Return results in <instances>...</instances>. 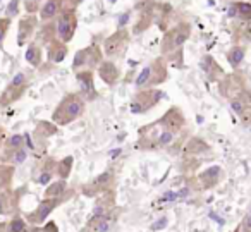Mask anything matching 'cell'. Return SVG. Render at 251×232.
<instances>
[{
  "mask_svg": "<svg viewBox=\"0 0 251 232\" xmlns=\"http://www.w3.org/2000/svg\"><path fill=\"white\" fill-rule=\"evenodd\" d=\"M212 152L210 145L206 141H203L201 138H191L182 145V153L186 156H203L208 155Z\"/></svg>",
  "mask_w": 251,
  "mask_h": 232,
  "instance_id": "cell-22",
  "label": "cell"
},
{
  "mask_svg": "<svg viewBox=\"0 0 251 232\" xmlns=\"http://www.w3.org/2000/svg\"><path fill=\"white\" fill-rule=\"evenodd\" d=\"M19 14V0H11L7 5V16L5 18H14V16Z\"/></svg>",
  "mask_w": 251,
  "mask_h": 232,
  "instance_id": "cell-36",
  "label": "cell"
},
{
  "mask_svg": "<svg viewBox=\"0 0 251 232\" xmlns=\"http://www.w3.org/2000/svg\"><path fill=\"white\" fill-rule=\"evenodd\" d=\"M229 107L244 124H251V90L250 88H243L241 91H237L234 97H230Z\"/></svg>",
  "mask_w": 251,
  "mask_h": 232,
  "instance_id": "cell-11",
  "label": "cell"
},
{
  "mask_svg": "<svg viewBox=\"0 0 251 232\" xmlns=\"http://www.w3.org/2000/svg\"><path fill=\"white\" fill-rule=\"evenodd\" d=\"M224 177H226V172H224L222 167L212 165L196 176V186H198L201 191L213 189V187H217L220 182H222Z\"/></svg>",
  "mask_w": 251,
  "mask_h": 232,
  "instance_id": "cell-14",
  "label": "cell"
},
{
  "mask_svg": "<svg viewBox=\"0 0 251 232\" xmlns=\"http://www.w3.org/2000/svg\"><path fill=\"white\" fill-rule=\"evenodd\" d=\"M12 179H14V167L0 163V191L11 189Z\"/></svg>",
  "mask_w": 251,
  "mask_h": 232,
  "instance_id": "cell-30",
  "label": "cell"
},
{
  "mask_svg": "<svg viewBox=\"0 0 251 232\" xmlns=\"http://www.w3.org/2000/svg\"><path fill=\"white\" fill-rule=\"evenodd\" d=\"M7 229V222H0V232H5Z\"/></svg>",
  "mask_w": 251,
  "mask_h": 232,
  "instance_id": "cell-40",
  "label": "cell"
},
{
  "mask_svg": "<svg viewBox=\"0 0 251 232\" xmlns=\"http://www.w3.org/2000/svg\"><path fill=\"white\" fill-rule=\"evenodd\" d=\"M25 59L29 66L33 67H40L43 62V50H42V45L36 42H31L28 43L26 47V53H25Z\"/></svg>",
  "mask_w": 251,
  "mask_h": 232,
  "instance_id": "cell-27",
  "label": "cell"
},
{
  "mask_svg": "<svg viewBox=\"0 0 251 232\" xmlns=\"http://www.w3.org/2000/svg\"><path fill=\"white\" fill-rule=\"evenodd\" d=\"M241 227H243L246 232H251V205H250V208H248L246 213H244L243 220H241Z\"/></svg>",
  "mask_w": 251,
  "mask_h": 232,
  "instance_id": "cell-37",
  "label": "cell"
},
{
  "mask_svg": "<svg viewBox=\"0 0 251 232\" xmlns=\"http://www.w3.org/2000/svg\"><path fill=\"white\" fill-rule=\"evenodd\" d=\"M169 77V62L165 57H157L150 64L140 71V74L134 79L138 90H150V88H157L162 83H165Z\"/></svg>",
  "mask_w": 251,
  "mask_h": 232,
  "instance_id": "cell-2",
  "label": "cell"
},
{
  "mask_svg": "<svg viewBox=\"0 0 251 232\" xmlns=\"http://www.w3.org/2000/svg\"><path fill=\"white\" fill-rule=\"evenodd\" d=\"M69 53V47L66 43H62L60 40H52V42L47 45V59L52 64H60Z\"/></svg>",
  "mask_w": 251,
  "mask_h": 232,
  "instance_id": "cell-24",
  "label": "cell"
},
{
  "mask_svg": "<svg viewBox=\"0 0 251 232\" xmlns=\"http://www.w3.org/2000/svg\"><path fill=\"white\" fill-rule=\"evenodd\" d=\"M74 167V156L67 155L64 158L57 160V167H55V176L62 180H67L71 177V172H73Z\"/></svg>",
  "mask_w": 251,
  "mask_h": 232,
  "instance_id": "cell-29",
  "label": "cell"
},
{
  "mask_svg": "<svg viewBox=\"0 0 251 232\" xmlns=\"http://www.w3.org/2000/svg\"><path fill=\"white\" fill-rule=\"evenodd\" d=\"M28 155H29V150H28V146H23V148L16 150V152L12 153L11 156H9L7 163H9V165H12V167L23 165V163L26 162V158H28Z\"/></svg>",
  "mask_w": 251,
  "mask_h": 232,
  "instance_id": "cell-34",
  "label": "cell"
},
{
  "mask_svg": "<svg viewBox=\"0 0 251 232\" xmlns=\"http://www.w3.org/2000/svg\"><path fill=\"white\" fill-rule=\"evenodd\" d=\"M191 38V25L189 23H179V25L169 28L164 33L160 42V53L162 57H171L176 52H181V49L186 45V42Z\"/></svg>",
  "mask_w": 251,
  "mask_h": 232,
  "instance_id": "cell-3",
  "label": "cell"
},
{
  "mask_svg": "<svg viewBox=\"0 0 251 232\" xmlns=\"http://www.w3.org/2000/svg\"><path fill=\"white\" fill-rule=\"evenodd\" d=\"M232 11L236 12L237 19L241 21H251V4L250 2H236L232 5Z\"/></svg>",
  "mask_w": 251,
  "mask_h": 232,
  "instance_id": "cell-33",
  "label": "cell"
},
{
  "mask_svg": "<svg viewBox=\"0 0 251 232\" xmlns=\"http://www.w3.org/2000/svg\"><path fill=\"white\" fill-rule=\"evenodd\" d=\"M103 50L97 43L84 47V49L77 50L76 55L73 59V71L79 73V71H95L98 69L101 62H103Z\"/></svg>",
  "mask_w": 251,
  "mask_h": 232,
  "instance_id": "cell-5",
  "label": "cell"
},
{
  "mask_svg": "<svg viewBox=\"0 0 251 232\" xmlns=\"http://www.w3.org/2000/svg\"><path fill=\"white\" fill-rule=\"evenodd\" d=\"M26 227H28L26 218L21 217L19 213H14L11 217V220L7 222V229H5V232H25Z\"/></svg>",
  "mask_w": 251,
  "mask_h": 232,
  "instance_id": "cell-32",
  "label": "cell"
},
{
  "mask_svg": "<svg viewBox=\"0 0 251 232\" xmlns=\"http://www.w3.org/2000/svg\"><path fill=\"white\" fill-rule=\"evenodd\" d=\"M76 74V81L77 86H79V91L77 93L84 98V102H95L98 98V90L95 86V73L93 71H79Z\"/></svg>",
  "mask_w": 251,
  "mask_h": 232,
  "instance_id": "cell-16",
  "label": "cell"
},
{
  "mask_svg": "<svg viewBox=\"0 0 251 232\" xmlns=\"http://www.w3.org/2000/svg\"><path fill=\"white\" fill-rule=\"evenodd\" d=\"M11 25H12V19H9V18H0V50H2V47H4L5 36H7Z\"/></svg>",
  "mask_w": 251,
  "mask_h": 232,
  "instance_id": "cell-35",
  "label": "cell"
},
{
  "mask_svg": "<svg viewBox=\"0 0 251 232\" xmlns=\"http://www.w3.org/2000/svg\"><path fill=\"white\" fill-rule=\"evenodd\" d=\"M64 201L62 200H53V198H43L42 201H40L38 205H36V208L33 211H28V213L25 215L26 222H28V225H43L47 220H49V217L53 213V210H55L59 205H62Z\"/></svg>",
  "mask_w": 251,
  "mask_h": 232,
  "instance_id": "cell-12",
  "label": "cell"
},
{
  "mask_svg": "<svg viewBox=\"0 0 251 232\" xmlns=\"http://www.w3.org/2000/svg\"><path fill=\"white\" fill-rule=\"evenodd\" d=\"M234 232H246V231H244V229L241 227V224H239V225H237L236 229H234Z\"/></svg>",
  "mask_w": 251,
  "mask_h": 232,
  "instance_id": "cell-41",
  "label": "cell"
},
{
  "mask_svg": "<svg viewBox=\"0 0 251 232\" xmlns=\"http://www.w3.org/2000/svg\"><path fill=\"white\" fill-rule=\"evenodd\" d=\"M5 138H7V131H5L4 126H0V152H2V146H4Z\"/></svg>",
  "mask_w": 251,
  "mask_h": 232,
  "instance_id": "cell-38",
  "label": "cell"
},
{
  "mask_svg": "<svg viewBox=\"0 0 251 232\" xmlns=\"http://www.w3.org/2000/svg\"><path fill=\"white\" fill-rule=\"evenodd\" d=\"M57 126L53 124V122H49V121H40L38 124H36L35 128V132H33V148H35V145H38L40 141L42 143H47V139L50 138V136H53L57 132Z\"/></svg>",
  "mask_w": 251,
  "mask_h": 232,
  "instance_id": "cell-25",
  "label": "cell"
},
{
  "mask_svg": "<svg viewBox=\"0 0 251 232\" xmlns=\"http://www.w3.org/2000/svg\"><path fill=\"white\" fill-rule=\"evenodd\" d=\"M81 232H91V231H88L86 227H83V231H81Z\"/></svg>",
  "mask_w": 251,
  "mask_h": 232,
  "instance_id": "cell-42",
  "label": "cell"
},
{
  "mask_svg": "<svg viewBox=\"0 0 251 232\" xmlns=\"http://www.w3.org/2000/svg\"><path fill=\"white\" fill-rule=\"evenodd\" d=\"M55 23L50 21V23H43V26L40 28V40H42L43 45H49L52 40H55ZM40 43V45H42Z\"/></svg>",
  "mask_w": 251,
  "mask_h": 232,
  "instance_id": "cell-31",
  "label": "cell"
},
{
  "mask_svg": "<svg viewBox=\"0 0 251 232\" xmlns=\"http://www.w3.org/2000/svg\"><path fill=\"white\" fill-rule=\"evenodd\" d=\"M201 67H203V71L206 73V76H208L212 81H217V83H219V81L224 77V74H226L222 67L217 64V60L213 59V57H210V55H206L205 59H203Z\"/></svg>",
  "mask_w": 251,
  "mask_h": 232,
  "instance_id": "cell-26",
  "label": "cell"
},
{
  "mask_svg": "<svg viewBox=\"0 0 251 232\" xmlns=\"http://www.w3.org/2000/svg\"><path fill=\"white\" fill-rule=\"evenodd\" d=\"M36 28H38V18L35 14L23 16L18 25V45L25 47L26 43H31Z\"/></svg>",
  "mask_w": 251,
  "mask_h": 232,
  "instance_id": "cell-17",
  "label": "cell"
},
{
  "mask_svg": "<svg viewBox=\"0 0 251 232\" xmlns=\"http://www.w3.org/2000/svg\"><path fill=\"white\" fill-rule=\"evenodd\" d=\"M169 129L164 128L160 121H153L150 124H145L138 129V141L136 146L140 150H145V152H155V150H160V139L162 134Z\"/></svg>",
  "mask_w": 251,
  "mask_h": 232,
  "instance_id": "cell-6",
  "label": "cell"
},
{
  "mask_svg": "<svg viewBox=\"0 0 251 232\" xmlns=\"http://www.w3.org/2000/svg\"><path fill=\"white\" fill-rule=\"evenodd\" d=\"M97 73H98V76H100V79L103 81L107 86H115L122 76L121 67L117 66V62L108 60V59H103V62L98 66Z\"/></svg>",
  "mask_w": 251,
  "mask_h": 232,
  "instance_id": "cell-19",
  "label": "cell"
},
{
  "mask_svg": "<svg viewBox=\"0 0 251 232\" xmlns=\"http://www.w3.org/2000/svg\"><path fill=\"white\" fill-rule=\"evenodd\" d=\"M55 167H57V160L53 156H43L42 162L36 167L35 182L40 184V186H49L53 180V176H55Z\"/></svg>",
  "mask_w": 251,
  "mask_h": 232,
  "instance_id": "cell-18",
  "label": "cell"
},
{
  "mask_svg": "<svg viewBox=\"0 0 251 232\" xmlns=\"http://www.w3.org/2000/svg\"><path fill=\"white\" fill-rule=\"evenodd\" d=\"M25 232H43V231H42V225H28Z\"/></svg>",
  "mask_w": 251,
  "mask_h": 232,
  "instance_id": "cell-39",
  "label": "cell"
},
{
  "mask_svg": "<svg viewBox=\"0 0 251 232\" xmlns=\"http://www.w3.org/2000/svg\"><path fill=\"white\" fill-rule=\"evenodd\" d=\"M71 189L67 186L66 180L62 179H57V180H52V182L47 186L45 193H43V198H53V200H62V201H67L71 196Z\"/></svg>",
  "mask_w": 251,
  "mask_h": 232,
  "instance_id": "cell-20",
  "label": "cell"
},
{
  "mask_svg": "<svg viewBox=\"0 0 251 232\" xmlns=\"http://www.w3.org/2000/svg\"><path fill=\"white\" fill-rule=\"evenodd\" d=\"M162 91L157 90V88H150V90H138L136 93L133 95L129 103V110L136 115L147 114L151 108H155L162 100Z\"/></svg>",
  "mask_w": 251,
  "mask_h": 232,
  "instance_id": "cell-8",
  "label": "cell"
},
{
  "mask_svg": "<svg viewBox=\"0 0 251 232\" xmlns=\"http://www.w3.org/2000/svg\"><path fill=\"white\" fill-rule=\"evenodd\" d=\"M244 57H246V47L236 43L234 47H230L229 52H227V62L232 67V71H237L243 64Z\"/></svg>",
  "mask_w": 251,
  "mask_h": 232,
  "instance_id": "cell-28",
  "label": "cell"
},
{
  "mask_svg": "<svg viewBox=\"0 0 251 232\" xmlns=\"http://www.w3.org/2000/svg\"><path fill=\"white\" fill-rule=\"evenodd\" d=\"M115 186V176L112 170H105V172L98 174L93 180H90L88 184H84L81 187V193L88 198H98L100 194L107 193V191H114Z\"/></svg>",
  "mask_w": 251,
  "mask_h": 232,
  "instance_id": "cell-10",
  "label": "cell"
},
{
  "mask_svg": "<svg viewBox=\"0 0 251 232\" xmlns=\"http://www.w3.org/2000/svg\"><path fill=\"white\" fill-rule=\"evenodd\" d=\"M16 208H18V193L11 189L0 191V215L12 217L16 213Z\"/></svg>",
  "mask_w": 251,
  "mask_h": 232,
  "instance_id": "cell-23",
  "label": "cell"
},
{
  "mask_svg": "<svg viewBox=\"0 0 251 232\" xmlns=\"http://www.w3.org/2000/svg\"><path fill=\"white\" fill-rule=\"evenodd\" d=\"M77 29V14L76 9L73 7H64V11L57 16L55 19V35L57 40L62 43L69 45V42L74 38Z\"/></svg>",
  "mask_w": 251,
  "mask_h": 232,
  "instance_id": "cell-7",
  "label": "cell"
},
{
  "mask_svg": "<svg viewBox=\"0 0 251 232\" xmlns=\"http://www.w3.org/2000/svg\"><path fill=\"white\" fill-rule=\"evenodd\" d=\"M28 86H29L28 76H26L25 73L16 74V76L12 77L11 84H9V86L2 91V95H0V107L5 108V107H11L12 103H16V102L26 93Z\"/></svg>",
  "mask_w": 251,
  "mask_h": 232,
  "instance_id": "cell-9",
  "label": "cell"
},
{
  "mask_svg": "<svg viewBox=\"0 0 251 232\" xmlns=\"http://www.w3.org/2000/svg\"><path fill=\"white\" fill-rule=\"evenodd\" d=\"M115 222H117V210L114 208V210L105 211V213H93L86 220L84 227L91 232H110Z\"/></svg>",
  "mask_w": 251,
  "mask_h": 232,
  "instance_id": "cell-13",
  "label": "cell"
},
{
  "mask_svg": "<svg viewBox=\"0 0 251 232\" xmlns=\"http://www.w3.org/2000/svg\"><path fill=\"white\" fill-rule=\"evenodd\" d=\"M131 42V35L126 28H119L107 36L103 42V57L108 60H121L127 52V47Z\"/></svg>",
  "mask_w": 251,
  "mask_h": 232,
  "instance_id": "cell-4",
  "label": "cell"
},
{
  "mask_svg": "<svg viewBox=\"0 0 251 232\" xmlns=\"http://www.w3.org/2000/svg\"><path fill=\"white\" fill-rule=\"evenodd\" d=\"M229 2H234V0H229Z\"/></svg>",
  "mask_w": 251,
  "mask_h": 232,
  "instance_id": "cell-43",
  "label": "cell"
},
{
  "mask_svg": "<svg viewBox=\"0 0 251 232\" xmlns=\"http://www.w3.org/2000/svg\"><path fill=\"white\" fill-rule=\"evenodd\" d=\"M246 81L241 74H237V71H232L229 74H224V77L219 81V91L226 100H229L230 97L241 91L243 88H246Z\"/></svg>",
  "mask_w": 251,
  "mask_h": 232,
  "instance_id": "cell-15",
  "label": "cell"
},
{
  "mask_svg": "<svg viewBox=\"0 0 251 232\" xmlns=\"http://www.w3.org/2000/svg\"><path fill=\"white\" fill-rule=\"evenodd\" d=\"M64 7H66L64 0H47L45 4L42 5V9H40V21L42 23L55 21L57 16L64 11Z\"/></svg>",
  "mask_w": 251,
  "mask_h": 232,
  "instance_id": "cell-21",
  "label": "cell"
},
{
  "mask_svg": "<svg viewBox=\"0 0 251 232\" xmlns=\"http://www.w3.org/2000/svg\"><path fill=\"white\" fill-rule=\"evenodd\" d=\"M86 110V102L79 93H67L62 100L57 103L55 110L52 112V122L57 128L69 126L79 117H83Z\"/></svg>",
  "mask_w": 251,
  "mask_h": 232,
  "instance_id": "cell-1",
  "label": "cell"
}]
</instances>
